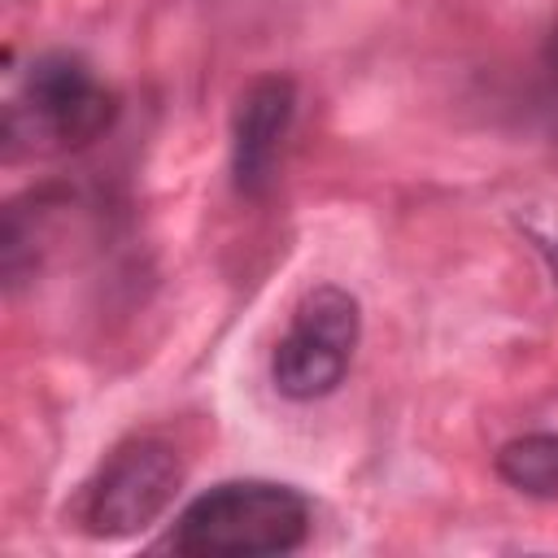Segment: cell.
I'll return each instance as SVG.
<instances>
[{
    "label": "cell",
    "mask_w": 558,
    "mask_h": 558,
    "mask_svg": "<svg viewBox=\"0 0 558 558\" xmlns=\"http://www.w3.org/2000/svg\"><path fill=\"white\" fill-rule=\"evenodd\" d=\"M310 541V501L292 484L227 480L183 506L174 519V554L187 558H270Z\"/></svg>",
    "instance_id": "cell-1"
},
{
    "label": "cell",
    "mask_w": 558,
    "mask_h": 558,
    "mask_svg": "<svg viewBox=\"0 0 558 558\" xmlns=\"http://www.w3.org/2000/svg\"><path fill=\"white\" fill-rule=\"evenodd\" d=\"M118 105L74 52H44L31 61L17 96L4 105V157H52L105 135Z\"/></svg>",
    "instance_id": "cell-2"
},
{
    "label": "cell",
    "mask_w": 558,
    "mask_h": 558,
    "mask_svg": "<svg viewBox=\"0 0 558 558\" xmlns=\"http://www.w3.org/2000/svg\"><path fill=\"white\" fill-rule=\"evenodd\" d=\"M357 340H362L357 296L340 283L310 288L296 301L292 323L270 353L275 392L288 401H318V397L336 392L353 362Z\"/></svg>",
    "instance_id": "cell-3"
},
{
    "label": "cell",
    "mask_w": 558,
    "mask_h": 558,
    "mask_svg": "<svg viewBox=\"0 0 558 558\" xmlns=\"http://www.w3.org/2000/svg\"><path fill=\"white\" fill-rule=\"evenodd\" d=\"M179 484H183V466L166 440L144 436V440L122 445L105 462L100 480L92 484L87 532L100 541H122V536L144 532L148 523L166 514Z\"/></svg>",
    "instance_id": "cell-4"
},
{
    "label": "cell",
    "mask_w": 558,
    "mask_h": 558,
    "mask_svg": "<svg viewBox=\"0 0 558 558\" xmlns=\"http://www.w3.org/2000/svg\"><path fill=\"white\" fill-rule=\"evenodd\" d=\"M292 118H296V83L292 78L262 74L240 92L235 118H231V183L240 196L270 192Z\"/></svg>",
    "instance_id": "cell-5"
},
{
    "label": "cell",
    "mask_w": 558,
    "mask_h": 558,
    "mask_svg": "<svg viewBox=\"0 0 558 558\" xmlns=\"http://www.w3.org/2000/svg\"><path fill=\"white\" fill-rule=\"evenodd\" d=\"M497 475L527 497H558V432H527L497 449Z\"/></svg>",
    "instance_id": "cell-6"
},
{
    "label": "cell",
    "mask_w": 558,
    "mask_h": 558,
    "mask_svg": "<svg viewBox=\"0 0 558 558\" xmlns=\"http://www.w3.org/2000/svg\"><path fill=\"white\" fill-rule=\"evenodd\" d=\"M519 222H523V231L532 235L536 253L545 257V266H549L554 283H558V214H554V209H532V214H527V218H519Z\"/></svg>",
    "instance_id": "cell-7"
}]
</instances>
